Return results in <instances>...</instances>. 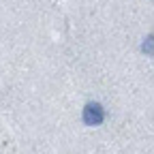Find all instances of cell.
I'll return each mask as SVG.
<instances>
[{"label":"cell","instance_id":"obj_2","mask_svg":"<svg viewBox=\"0 0 154 154\" xmlns=\"http://www.w3.org/2000/svg\"><path fill=\"white\" fill-rule=\"evenodd\" d=\"M141 51L148 54V56H154V34L146 36V41H143V45H141Z\"/></svg>","mask_w":154,"mask_h":154},{"label":"cell","instance_id":"obj_1","mask_svg":"<svg viewBox=\"0 0 154 154\" xmlns=\"http://www.w3.org/2000/svg\"><path fill=\"white\" fill-rule=\"evenodd\" d=\"M105 120V111L101 107V103H88L84 107V122L88 126H99Z\"/></svg>","mask_w":154,"mask_h":154}]
</instances>
